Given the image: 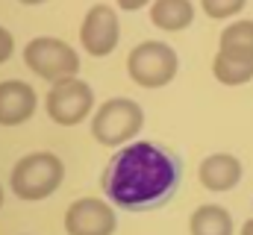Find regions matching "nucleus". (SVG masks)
Listing matches in <instances>:
<instances>
[{"label":"nucleus","instance_id":"17","mask_svg":"<svg viewBox=\"0 0 253 235\" xmlns=\"http://www.w3.org/2000/svg\"><path fill=\"white\" fill-rule=\"evenodd\" d=\"M150 0H118V6L124 9V12H138V9H144Z\"/></svg>","mask_w":253,"mask_h":235},{"label":"nucleus","instance_id":"20","mask_svg":"<svg viewBox=\"0 0 253 235\" xmlns=\"http://www.w3.org/2000/svg\"><path fill=\"white\" fill-rule=\"evenodd\" d=\"M0 206H3V188H0Z\"/></svg>","mask_w":253,"mask_h":235},{"label":"nucleus","instance_id":"1","mask_svg":"<svg viewBox=\"0 0 253 235\" xmlns=\"http://www.w3.org/2000/svg\"><path fill=\"white\" fill-rule=\"evenodd\" d=\"M106 197L126 212L165 206L180 188V159L150 141H132L118 150L100 176Z\"/></svg>","mask_w":253,"mask_h":235},{"label":"nucleus","instance_id":"16","mask_svg":"<svg viewBox=\"0 0 253 235\" xmlns=\"http://www.w3.org/2000/svg\"><path fill=\"white\" fill-rule=\"evenodd\" d=\"M12 47H15V41H12V36L0 27V62H6V59L12 56Z\"/></svg>","mask_w":253,"mask_h":235},{"label":"nucleus","instance_id":"9","mask_svg":"<svg viewBox=\"0 0 253 235\" xmlns=\"http://www.w3.org/2000/svg\"><path fill=\"white\" fill-rule=\"evenodd\" d=\"M36 112V91L21 79L0 82V126H18Z\"/></svg>","mask_w":253,"mask_h":235},{"label":"nucleus","instance_id":"3","mask_svg":"<svg viewBox=\"0 0 253 235\" xmlns=\"http://www.w3.org/2000/svg\"><path fill=\"white\" fill-rule=\"evenodd\" d=\"M141 123H144V112L135 100L112 97L97 109V115L91 120V135L103 147H121L129 138L138 135Z\"/></svg>","mask_w":253,"mask_h":235},{"label":"nucleus","instance_id":"10","mask_svg":"<svg viewBox=\"0 0 253 235\" xmlns=\"http://www.w3.org/2000/svg\"><path fill=\"white\" fill-rule=\"evenodd\" d=\"M242 179V162L230 153H212L200 162V182L209 191H230Z\"/></svg>","mask_w":253,"mask_h":235},{"label":"nucleus","instance_id":"18","mask_svg":"<svg viewBox=\"0 0 253 235\" xmlns=\"http://www.w3.org/2000/svg\"><path fill=\"white\" fill-rule=\"evenodd\" d=\"M242 235H253V218L245 224V230H242Z\"/></svg>","mask_w":253,"mask_h":235},{"label":"nucleus","instance_id":"12","mask_svg":"<svg viewBox=\"0 0 253 235\" xmlns=\"http://www.w3.org/2000/svg\"><path fill=\"white\" fill-rule=\"evenodd\" d=\"M212 74L218 82L224 85H242L253 79V59L239 56V53H227V50H218L215 62H212Z\"/></svg>","mask_w":253,"mask_h":235},{"label":"nucleus","instance_id":"13","mask_svg":"<svg viewBox=\"0 0 253 235\" xmlns=\"http://www.w3.org/2000/svg\"><path fill=\"white\" fill-rule=\"evenodd\" d=\"M191 235H233V218L221 206H200L189 221Z\"/></svg>","mask_w":253,"mask_h":235},{"label":"nucleus","instance_id":"5","mask_svg":"<svg viewBox=\"0 0 253 235\" xmlns=\"http://www.w3.org/2000/svg\"><path fill=\"white\" fill-rule=\"evenodd\" d=\"M24 62L33 74H39L42 79L47 82H62L77 77L80 71V56L71 44H65L59 39H33L27 47H24Z\"/></svg>","mask_w":253,"mask_h":235},{"label":"nucleus","instance_id":"7","mask_svg":"<svg viewBox=\"0 0 253 235\" xmlns=\"http://www.w3.org/2000/svg\"><path fill=\"white\" fill-rule=\"evenodd\" d=\"M115 212L109 203L97 197H83L68 206L65 212V233L68 235H112L115 233Z\"/></svg>","mask_w":253,"mask_h":235},{"label":"nucleus","instance_id":"8","mask_svg":"<svg viewBox=\"0 0 253 235\" xmlns=\"http://www.w3.org/2000/svg\"><path fill=\"white\" fill-rule=\"evenodd\" d=\"M118 15L97 3L85 12V21L80 27V41H83V50L88 56H109L118 44Z\"/></svg>","mask_w":253,"mask_h":235},{"label":"nucleus","instance_id":"6","mask_svg":"<svg viewBox=\"0 0 253 235\" xmlns=\"http://www.w3.org/2000/svg\"><path fill=\"white\" fill-rule=\"evenodd\" d=\"M44 106H47L50 120H56L59 126H74L91 112L94 91H91L88 82L71 77V79H62V82H53V88L47 91Z\"/></svg>","mask_w":253,"mask_h":235},{"label":"nucleus","instance_id":"14","mask_svg":"<svg viewBox=\"0 0 253 235\" xmlns=\"http://www.w3.org/2000/svg\"><path fill=\"white\" fill-rule=\"evenodd\" d=\"M218 50L227 53H239V56L253 59V21H236L221 33V44Z\"/></svg>","mask_w":253,"mask_h":235},{"label":"nucleus","instance_id":"4","mask_svg":"<svg viewBox=\"0 0 253 235\" xmlns=\"http://www.w3.org/2000/svg\"><path fill=\"white\" fill-rule=\"evenodd\" d=\"M177 68H180V59L174 53V47L165 41H141L138 47H132V53L126 59V71L132 82L141 88L168 85L177 77Z\"/></svg>","mask_w":253,"mask_h":235},{"label":"nucleus","instance_id":"15","mask_svg":"<svg viewBox=\"0 0 253 235\" xmlns=\"http://www.w3.org/2000/svg\"><path fill=\"white\" fill-rule=\"evenodd\" d=\"M245 3L248 0H200V6L209 18H233L236 12L245 9Z\"/></svg>","mask_w":253,"mask_h":235},{"label":"nucleus","instance_id":"11","mask_svg":"<svg viewBox=\"0 0 253 235\" xmlns=\"http://www.w3.org/2000/svg\"><path fill=\"white\" fill-rule=\"evenodd\" d=\"M150 21L165 33L186 30L194 21V6L191 0H156L150 6Z\"/></svg>","mask_w":253,"mask_h":235},{"label":"nucleus","instance_id":"19","mask_svg":"<svg viewBox=\"0 0 253 235\" xmlns=\"http://www.w3.org/2000/svg\"><path fill=\"white\" fill-rule=\"evenodd\" d=\"M21 3H27V6H36V3H44V0H21Z\"/></svg>","mask_w":253,"mask_h":235},{"label":"nucleus","instance_id":"2","mask_svg":"<svg viewBox=\"0 0 253 235\" xmlns=\"http://www.w3.org/2000/svg\"><path fill=\"white\" fill-rule=\"evenodd\" d=\"M62 179H65V165L59 156H53V153H30L12 168L9 188H12L15 197L36 203V200L50 197L62 185Z\"/></svg>","mask_w":253,"mask_h":235}]
</instances>
